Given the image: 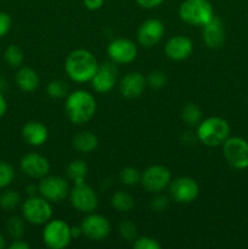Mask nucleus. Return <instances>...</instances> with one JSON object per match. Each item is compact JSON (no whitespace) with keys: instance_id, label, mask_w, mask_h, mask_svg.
<instances>
[{"instance_id":"obj_42","label":"nucleus","mask_w":248,"mask_h":249,"mask_svg":"<svg viewBox=\"0 0 248 249\" xmlns=\"http://www.w3.org/2000/svg\"><path fill=\"white\" fill-rule=\"evenodd\" d=\"M5 247H6V242H5V238L4 236L0 233V249H4Z\"/></svg>"},{"instance_id":"obj_24","label":"nucleus","mask_w":248,"mask_h":249,"mask_svg":"<svg viewBox=\"0 0 248 249\" xmlns=\"http://www.w3.org/2000/svg\"><path fill=\"white\" fill-rule=\"evenodd\" d=\"M133 196L125 191H117L111 198V206L121 213H128L134 208Z\"/></svg>"},{"instance_id":"obj_1","label":"nucleus","mask_w":248,"mask_h":249,"mask_svg":"<svg viewBox=\"0 0 248 249\" xmlns=\"http://www.w3.org/2000/svg\"><path fill=\"white\" fill-rule=\"evenodd\" d=\"M99 67L95 55L84 49L73 50L67 56L65 62V70L68 77L75 83L90 82Z\"/></svg>"},{"instance_id":"obj_25","label":"nucleus","mask_w":248,"mask_h":249,"mask_svg":"<svg viewBox=\"0 0 248 249\" xmlns=\"http://www.w3.org/2000/svg\"><path fill=\"white\" fill-rule=\"evenodd\" d=\"M181 117L189 126H197L202 121V111L197 105L190 102L182 107Z\"/></svg>"},{"instance_id":"obj_26","label":"nucleus","mask_w":248,"mask_h":249,"mask_svg":"<svg viewBox=\"0 0 248 249\" xmlns=\"http://www.w3.org/2000/svg\"><path fill=\"white\" fill-rule=\"evenodd\" d=\"M6 232L14 240H18L26 232V224H24V218L21 216L14 215L11 218H9V220L6 221Z\"/></svg>"},{"instance_id":"obj_21","label":"nucleus","mask_w":248,"mask_h":249,"mask_svg":"<svg viewBox=\"0 0 248 249\" xmlns=\"http://www.w3.org/2000/svg\"><path fill=\"white\" fill-rule=\"evenodd\" d=\"M39 75L33 68L31 67H22L19 68L16 74V84L22 91L24 92H33L38 89Z\"/></svg>"},{"instance_id":"obj_3","label":"nucleus","mask_w":248,"mask_h":249,"mask_svg":"<svg viewBox=\"0 0 248 249\" xmlns=\"http://www.w3.org/2000/svg\"><path fill=\"white\" fill-rule=\"evenodd\" d=\"M197 139L209 147L220 146L230 136V125L221 117H209L197 125Z\"/></svg>"},{"instance_id":"obj_6","label":"nucleus","mask_w":248,"mask_h":249,"mask_svg":"<svg viewBox=\"0 0 248 249\" xmlns=\"http://www.w3.org/2000/svg\"><path fill=\"white\" fill-rule=\"evenodd\" d=\"M43 242L50 249H63L72 241L71 226L61 219L49 220L43 230Z\"/></svg>"},{"instance_id":"obj_19","label":"nucleus","mask_w":248,"mask_h":249,"mask_svg":"<svg viewBox=\"0 0 248 249\" xmlns=\"http://www.w3.org/2000/svg\"><path fill=\"white\" fill-rule=\"evenodd\" d=\"M147 80L140 72H130L124 75L119 83L121 94L126 99H135L139 97L145 90Z\"/></svg>"},{"instance_id":"obj_9","label":"nucleus","mask_w":248,"mask_h":249,"mask_svg":"<svg viewBox=\"0 0 248 249\" xmlns=\"http://www.w3.org/2000/svg\"><path fill=\"white\" fill-rule=\"evenodd\" d=\"M70 201L73 208L87 214L92 213L99 206L96 194L85 181L74 184V187L70 191Z\"/></svg>"},{"instance_id":"obj_38","label":"nucleus","mask_w":248,"mask_h":249,"mask_svg":"<svg viewBox=\"0 0 248 249\" xmlns=\"http://www.w3.org/2000/svg\"><path fill=\"white\" fill-rule=\"evenodd\" d=\"M164 0H136L139 5L143 9H155V7L159 6Z\"/></svg>"},{"instance_id":"obj_30","label":"nucleus","mask_w":248,"mask_h":249,"mask_svg":"<svg viewBox=\"0 0 248 249\" xmlns=\"http://www.w3.org/2000/svg\"><path fill=\"white\" fill-rule=\"evenodd\" d=\"M119 180H121L122 184H124L125 186H134L138 182H140L141 180V174L139 173L138 169L133 167H126L123 168L119 173Z\"/></svg>"},{"instance_id":"obj_33","label":"nucleus","mask_w":248,"mask_h":249,"mask_svg":"<svg viewBox=\"0 0 248 249\" xmlns=\"http://www.w3.org/2000/svg\"><path fill=\"white\" fill-rule=\"evenodd\" d=\"M134 249H160V245L152 237L143 236V237H136L133 242Z\"/></svg>"},{"instance_id":"obj_18","label":"nucleus","mask_w":248,"mask_h":249,"mask_svg":"<svg viewBox=\"0 0 248 249\" xmlns=\"http://www.w3.org/2000/svg\"><path fill=\"white\" fill-rule=\"evenodd\" d=\"M194 50L191 39L185 36H174L165 43L164 51L167 57L174 61H182L189 57Z\"/></svg>"},{"instance_id":"obj_12","label":"nucleus","mask_w":248,"mask_h":249,"mask_svg":"<svg viewBox=\"0 0 248 249\" xmlns=\"http://www.w3.org/2000/svg\"><path fill=\"white\" fill-rule=\"evenodd\" d=\"M107 53L112 62L118 65L131 63L138 56V46L126 38H117L107 46Z\"/></svg>"},{"instance_id":"obj_17","label":"nucleus","mask_w":248,"mask_h":249,"mask_svg":"<svg viewBox=\"0 0 248 249\" xmlns=\"http://www.w3.org/2000/svg\"><path fill=\"white\" fill-rule=\"evenodd\" d=\"M203 40L209 49L218 50L225 43V29L219 17L213 16L203 26Z\"/></svg>"},{"instance_id":"obj_4","label":"nucleus","mask_w":248,"mask_h":249,"mask_svg":"<svg viewBox=\"0 0 248 249\" xmlns=\"http://www.w3.org/2000/svg\"><path fill=\"white\" fill-rule=\"evenodd\" d=\"M179 16L185 23L203 27L214 16V10L208 0H184L179 7Z\"/></svg>"},{"instance_id":"obj_23","label":"nucleus","mask_w":248,"mask_h":249,"mask_svg":"<svg viewBox=\"0 0 248 249\" xmlns=\"http://www.w3.org/2000/svg\"><path fill=\"white\" fill-rule=\"evenodd\" d=\"M66 174L70 180H72L74 184L78 182H84L85 178L88 175V165L84 160H74L67 165L66 168Z\"/></svg>"},{"instance_id":"obj_40","label":"nucleus","mask_w":248,"mask_h":249,"mask_svg":"<svg viewBox=\"0 0 248 249\" xmlns=\"http://www.w3.org/2000/svg\"><path fill=\"white\" fill-rule=\"evenodd\" d=\"M6 109H7L6 100H5V97L0 94V118L6 113Z\"/></svg>"},{"instance_id":"obj_36","label":"nucleus","mask_w":248,"mask_h":249,"mask_svg":"<svg viewBox=\"0 0 248 249\" xmlns=\"http://www.w3.org/2000/svg\"><path fill=\"white\" fill-rule=\"evenodd\" d=\"M11 17L6 12L0 11V38L6 36L11 28Z\"/></svg>"},{"instance_id":"obj_13","label":"nucleus","mask_w":248,"mask_h":249,"mask_svg":"<svg viewBox=\"0 0 248 249\" xmlns=\"http://www.w3.org/2000/svg\"><path fill=\"white\" fill-rule=\"evenodd\" d=\"M83 236L91 241H102L111 232V224L107 218L100 214L89 213L80 224Z\"/></svg>"},{"instance_id":"obj_16","label":"nucleus","mask_w":248,"mask_h":249,"mask_svg":"<svg viewBox=\"0 0 248 249\" xmlns=\"http://www.w3.org/2000/svg\"><path fill=\"white\" fill-rule=\"evenodd\" d=\"M21 169L32 179H43L50 173V163L48 158L39 153H27L21 160Z\"/></svg>"},{"instance_id":"obj_8","label":"nucleus","mask_w":248,"mask_h":249,"mask_svg":"<svg viewBox=\"0 0 248 249\" xmlns=\"http://www.w3.org/2000/svg\"><path fill=\"white\" fill-rule=\"evenodd\" d=\"M172 181L169 169L163 165H151L141 174L140 182L143 189L152 194H159L167 189Z\"/></svg>"},{"instance_id":"obj_29","label":"nucleus","mask_w":248,"mask_h":249,"mask_svg":"<svg viewBox=\"0 0 248 249\" xmlns=\"http://www.w3.org/2000/svg\"><path fill=\"white\" fill-rule=\"evenodd\" d=\"M46 92L51 99L60 100L63 97H67L68 95V87L63 80L55 79L51 80L46 87Z\"/></svg>"},{"instance_id":"obj_31","label":"nucleus","mask_w":248,"mask_h":249,"mask_svg":"<svg viewBox=\"0 0 248 249\" xmlns=\"http://www.w3.org/2000/svg\"><path fill=\"white\" fill-rule=\"evenodd\" d=\"M15 178V170L9 163L0 160V190L11 185Z\"/></svg>"},{"instance_id":"obj_10","label":"nucleus","mask_w":248,"mask_h":249,"mask_svg":"<svg viewBox=\"0 0 248 249\" xmlns=\"http://www.w3.org/2000/svg\"><path fill=\"white\" fill-rule=\"evenodd\" d=\"M199 194V186L192 178L181 177L170 181L169 196L174 202L187 204L194 202Z\"/></svg>"},{"instance_id":"obj_5","label":"nucleus","mask_w":248,"mask_h":249,"mask_svg":"<svg viewBox=\"0 0 248 249\" xmlns=\"http://www.w3.org/2000/svg\"><path fill=\"white\" fill-rule=\"evenodd\" d=\"M22 215L24 220L33 225H45L53 216L50 202L44 197L29 196L22 204Z\"/></svg>"},{"instance_id":"obj_37","label":"nucleus","mask_w":248,"mask_h":249,"mask_svg":"<svg viewBox=\"0 0 248 249\" xmlns=\"http://www.w3.org/2000/svg\"><path fill=\"white\" fill-rule=\"evenodd\" d=\"M84 6L90 11H96V10L101 9L102 5L105 4V0H83Z\"/></svg>"},{"instance_id":"obj_32","label":"nucleus","mask_w":248,"mask_h":249,"mask_svg":"<svg viewBox=\"0 0 248 249\" xmlns=\"http://www.w3.org/2000/svg\"><path fill=\"white\" fill-rule=\"evenodd\" d=\"M119 233H121L122 238H124V240L134 241L138 236V230H136L135 224L125 220L119 225Z\"/></svg>"},{"instance_id":"obj_11","label":"nucleus","mask_w":248,"mask_h":249,"mask_svg":"<svg viewBox=\"0 0 248 249\" xmlns=\"http://www.w3.org/2000/svg\"><path fill=\"white\" fill-rule=\"evenodd\" d=\"M38 192L49 202H61L70 194V187L63 178L46 175L39 181Z\"/></svg>"},{"instance_id":"obj_27","label":"nucleus","mask_w":248,"mask_h":249,"mask_svg":"<svg viewBox=\"0 0 248 249\" xmlns=\"http://www.w3.org/2000/svg\"><path fill=\"white\" fill-rule=\"evenodd\" d=\"M4 57L5 61L7 62V65L11 66V67H19L23 62V51L19 46H17L16 44H11V45L7 46L5 49V53H4Z\"/></svg>"},{"instance_id":"obj_34","label":"nucleus","mask_w":248,"mask_h":249,"mask_svg":"<svg viewBox=\"0 0 248 249\" xmlns=\"http://www.w3.org/2000/svg\"><path fill=\"white\" fill-rule=\"evenodd\" d=\"M146 80H147V85H150L153 89H160L167 84V77L160 71H155V72L150 73Z\"/></svg>"},{"instance_id":"obj_20","label":"nucleus","mask_w":248,"mask_h":249,"mask_svg":"<svg viewBox=\"0 0 248 249\" xmlns=\"http://www.w3.org/2000/svg\"><path fill=\"white\" fill-rule=\"evenodd\" d=\"M48 128L39 122H27L22 128V138L31 146L44 145L48 140Z\"/></svg>"},{"instance_id":"obj_39","label":"nucleus","mask_w":248,"mask_h":249,"mask_svg":"<svg viewBox=\"0 0 248 249\" xmlns=\"http://www.w3.org/2000/svg\"><path fill=\"white\" fill-rule=\"evenodd\" d=\"M10 249H29L31 246L27 242H24L23 240L18 238V240H14V242L9 246Z\"/></svg>"},{"instance_id":"obj_35","label":"nucleus","mask_w":248,"mask_h":249,"mask_svg":"<svg viewBox=\"0 0 248 249\" xmlns=\"http://www.w3.org/2000/svg\"><path fill=\"white\" fill-rule=\"evenodd\" d=\"M168 204H169L168 197L163 196V195H157L151 201V209L155 212H164L168 208Z\"/></svg>"},{"instance_id":"obj_41","label":"nucleus","mask_w":248,"mask_h":249,"mask_svg":"<svg viewBox=\"0 0 248 249\" xmlns=\"http://www.w3.org/2000/svg\"><path fill=\"white\" fill-rule=\"evenodd\" d=\"M71 235H72V240H74V238H78L79 236L83 235L82 232V229L79 228H71Z\"/></svg>"},{"instance_id":"obj_7","label":"nucleus","mask_w":248,"mask_h":249,"mask_svg":"<svg viewBox=\"0 0 248 249\" xmlns=\"http://www.w3.org/2000/svg\"><path fill=\"white\" fill-rule=\"evenodd\" d=\"M223 153L229 165L238 170L248 168V141L240 136H229L223 143Z\"/></svg>"},{"instance_id":"obj_14","label":"nucleus","mask_w":248,"mask_h":249,"mask_svg":"<svg viewBox=\"0 0 248 249\" xmlns=\"http://www.w3.org/2000/svg\"><path fill=\"white\" fill-rule=\"evenodd\" d=\"M90 82H91L92 89L100 94H106L111 91L117 82V67L114 62L111 61V62L100 63Z\"/></svg>"},{"instance_id":"obj_28","label":"nucleus","mask_w":248,"mask_h":249,"mask_svg":"<svg viewBox=\"0 0 248 249\" xmlns=\"http://www.w3.org/2000/svg\"><path fill=\"white\" fill-rule=\"evenodd\" d=\"M21 202V196L15 190H6L0 195V208L4 211H14Z\"/></svg>"},{"instance_id":"obj_2","label":"nucleus","mask_w":248,"mask_h":249,"mask_svg":"<svg viewBox=\"0 0 248 249\" xmlns=\"http://www.w3.org/2000/svg\"><path fill=\"white\" fill-rule=\"evenodd\" d=\"M66 114L73 124L88 123L96 112V101L90 92L85 90H75L67 95L66 99Z\"/></svg>"},{"instance_id":"obj_15","label":"nucleus","mask_w":248,"mask_h":249,"mask_svg":"<svg viewBox=\"0 0 248 249\" xmlns=\"http://www.w3.org/2000/svg\"><path fill=\"white\" fill-rule=\"evenodd\" d=\"M164 36V24L157 18L143 22L138 29V41L143 48H152L162 40Z\"/></svg>"},{"instance_id":"obj_22","label":"nucleus","mask_w":248,"mask_h":249,"mask_svg":"<svg viewBox=\"0 0 248 249\" xmlns=\"http://www.w3.org/2000/svg\"><path fill=\"white\" fill-rule=\"evenodd\" d=\"M72 145L74 150L82 153H90L95 151L99 145V139L91 131L83 130L73 136Z\"/></svg>"}]
</instances>
